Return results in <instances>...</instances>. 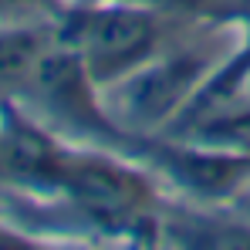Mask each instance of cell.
<instances>
[{"label": "cell", "mask_w": 250, "mask_h": 250, "mask_svg": "<svg viewBox=\"0 0 250 250\" xmlns=\"http://www.w3.org/2000/svg\"><path fill=\"white\" fill-rule=\"evenodd\" d=\"M159 41V24L152 14L135 7H112L84 14L71 31V47L82 54L91 82H122L149 61Z\"/></svg>", "instance_id": "cell-1"}, {"label": "cell", "mask_w": 250, "mask_h": 250, "mask_svg": "<svg viewBox=\"0 0 250 250\" xmlns=\"http://www.w3.org/2000/svg\"><path fill=\"white\" fill-rule=\"evenodd\" d=\"M207 75L203 54H172L159 64H142L119 82V115L125 125H159L183 108L196 82Z\"/></svg>", "instance_id": "cell-2"}, {"label": "cell", "mask_w": 250, "mask_h": 250, "mask_svg": "<svg viewBox=\"0 0 250 250\" xmlns=\"http://www.w3.org/2000/svg\"><path fill=\"white\" fill-rule=\"evenodd\" d=\"M58 186L98 220H122L146 203V186L139 176L98 159H64Z\"/></svg>", "instance_id": "cell-3"}, {"label": "cell", "mask_w": 250, "mask_h": 250, "mask_svg": "<svg viewBox=\"0 0 250 250\" xmlns=\"http://www.w3.org/2000/svg\"><path fill=\"white\" fill-rule=\"evenodd\" d=\"M64 152L24 119H7L0 128V176L27 183H58L64 169Z\"/></svg>", "instance_id": "cell-4"}, {"label": "cell", "mask_w": 250, "mask_h": 250, "mask_svg": "<svg viewBox=\"0 0 250 250\" xmlns=\"http://www.w3.org/2000/svg\"><path fill=\"white\" fill-rule=\"evenodd\" d=\"M247 166L250 163L237 159L233 152H176L172 156V172L203 193H220L233 186Z\"/></svg>", "instance_id": "cell-5"}, {"label": "cell", "mask_w": 250, "mask_h": 250, "mask_svg": "<svg viewBox=\"0 0 250 250\" xmlns=\"http://www.w3.org/2000/svg\"><path fill=\"white\" fill-rule=\"evenodd\" d=\"M47 47L51 44L41 31L27 27L0 31V88H24Z\"/></svg>", "instance_id": "cell-6"}, {"label": "cell", "mask_w": 250, "mask_h": 250, "mask_svg": "<svg viewBox=\"0 0 250 250\" xmlns=\"http://www.w3.org/2000/svg\"><path fill=\"white\" fill-rule=\"evenodd\" d=\"M0 247H27V240L14 237L10 230H0Z\"/></svg>", "instance_id": "cell-7"}, {"label": "cell", "mask_w": 250, "mask_h": 250, "mask_svg": "<svg viewBox=\"0 0 250 250\" xmlns=\"http://www.w3.org/2000/svg\"><path fill=\"white\" fill-rule=\"evenodd\" d=\"M244 91L250 95V61H247V71H244Z\"/></svg>", "instance_id": "cell-8"}, {"label": "cell", "mask_w": 250, "mask_h": 250, "mask_svg": "<svg viewBox=\"0 0 250 250\" xmlns=\"http://www.w3.org/2000/svg\"><path fill=\"white\" fill-rule=\"evenodd\" d=\"M14 3H21V0H0V10H7V7H14Z\"/></svg>", "instance_id": "cell-9"}]
</instances>
